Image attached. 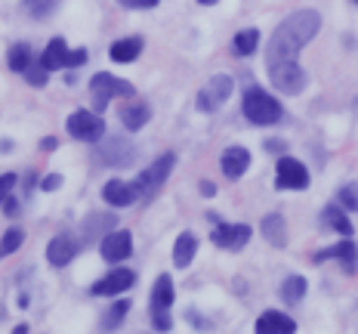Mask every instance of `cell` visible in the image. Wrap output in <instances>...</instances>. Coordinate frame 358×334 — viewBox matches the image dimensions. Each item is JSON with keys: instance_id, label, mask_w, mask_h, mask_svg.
<instances>
[{"instance_id": "cell-1", "label": "cell", "mask_w": 358, "mask_h": 334, "mask_svg": "<svg viewBox=\"0 0 358 334\" xmlns=\"http://www.w3.org/2000/svg\"><path fill=\"white\" fill-rule=\"evenodd\" d=\"M322 16L315 10H296L275 28L272 41L266 47V65H281V62H296V53L318 34Z\"/></svg>"}, {"instance_id": "cell-2", "label": "cell", "mask_w": 358, "mask_h": 334, "mask_svg": "<svg viewBox=\"0 0 358 334\" xmlns=\"http://www.w3.org/2000/svg\"><path fill=\"white\" fill-rule=\"evenodd\" d=\"M244 118H248L250 124H259V127H266V124H275L281 121V102L275 99V96H268L266 90H259V87H250L248 93H244Z\"/></svg>"}, {"instance_id": "cell-3", "label": "cell", "mask_w": 358, "mask_h": 334, "mask_svg": "<svg viewBox=\"0 0 358 334\" xmlns=\"http://www.w3.org/2000/svg\"><path fill=\"white\" fill-rule=\"evenodd\" d=\"M173 165H176V155L167 152V155H161V158L155 161L152 167H145L143 174L133 180V192H136V198L148 202L152 195H158V189L167 183V176H170V170H173Z\"/></svg>"}, {"instance_id": "cell-4", "label": "cell", "mask_w": 358, "mask_h": 334, "mask_svg": "<svg viewBox=\"0 0 358 334\" xmlns=\"http://www.w3.org/2000/svg\"><path fill=\"white\" fill-rule=\"evenodd\" d=\"M90 90H93L96 106H99V109H106L108 99H115V96H133V93H136V90H133V84H127V81L115 78V74H108V71L93 74V81H90Z\"/></svg>"}, {"instance_id": "cell-5", "label": "cell", "mask_w": 358, "mask_h": 334, "mask_svg": "<svg viewBox=\"0 0 358 334\" xmlns=\"http://www.w3.org/2000/svg\"><path fill=\"white\" fill-rule=\"evenodd\" d=\"M99 161L108 167H127L136 161V146L124 137H108L106 143L99 146Z\"/></svg>"}, {"instance_id": "cell-6", "label": "cell", "mask_w": 358, "mask_h": 334, "mask_svg": "<svg viewBox=\"0 0 358 334\" xmlns=\"http://www.w3.org/2000/svg\"><path fill=\"white\" fill-rule=\"evenodd\" d=\"M69 133L74 139H84V143H96V139H102V133H106V124H102L99 115H93V111H74L69 115Z\"/></svg>"}, {"instance_id": "cell-7", "label": "cell", "mask_w": 358, "mask_h": 334, "mask_svg": "<svg viewBox=\"0 0 358 334\" xmlns=\"http://www.w3.org/2000/svg\"><path fill=\"white\" fill-rule=\"evenodd\" d=\"M229 93H232V78H229V74H216V78H210L204 87H201V93H198V109H201V111L220 109L222 102L229 99Z\"/></svg>"}, {"instance_id": "cell-8", "label": "cell", "mask_w": 358, "mask_h": 334, "mask_svg": "<svg viewBox=\"0 0 358 334\" xmlns=\"http://www.w3.org/2000/svg\"><path fill=\"white\" fill-rule=\"evenodd\" d=\"M268 78H272V84L278 87L281 93H300L306 87V71L300 69L296 62H281V65H272L268 69Z\"/></svg>"}, {"instance_id": "cell-9", "label": "cell", "mask_w": 358, "mask_h": 334, "mask_svg": "<svg viewBox=\"0 0 358 334\" xmlns=\"http://www.w3.org/2000/svg\"><path fill=\"white\" fill-rule=\"evenodd\" d=\"M99 251L108 263H121V260H127L133 254V235L127 232V229H111L106 239H102Z\"/></svg>"}, {"instance_id": "cell-10", "label": "cell", "mask_w": 358, "mask_h": 334, "mask_svg": "<svg viewBox=\"0 0 358 334\" xmlns=\"http://www.w3.org/2000/svg\"><path fill=\"white\" fill-rule=\"evenodd\" d=\"M133 285H136L133 270H115V272H108L106 279L96 281V285L90 288V294H96V297H117V294L130 291Z\"/></svg>"}, {"instance_id": "cell-11", "label": "cell", "mask_w": 358, "mask_h": 334, "mask_svg": "<svg viewBox=\"0 0 358 334\" xmlns=\"http://www.w3.org/2000/svg\"><path fill=\"white\" fill-rule=\"evenodd\" d=\"M275 186H278V189H306V186H309V170L296 158H281Z\"/></svg>"}, {"instance_id": "cell-12", "label": "cell", "mask_w": 358, "mask_h": 334, "mask_svg": "<svg viewBox=\"0 0 358 334\" xmlns=\"http://www.w3.org/2000/svg\"><path fill=\"white\" fill-rule=\"evenodd\" d=\"M213 244L216 248H226V251H238V248H244V244L250 242V226H244V223H222V226H216L213 229Z\"/></svg>"}, {"instance_id": "cell-13", "label": "cell", "mask_w": 358, "mask_h": 334, "mask_svg": "<svg viewBox=\"0 0 358 334\" xmlns=\"http://www.w3.org/2000/svg\"><path fill=\"white\" fill-rule=\"evenodd\" d=\"M294 331L296 322L287 313H278V309H266L257 319V334H294Z\"/></svg>"}, {"instance_id": "cell-14", "label": "cell", "mask_w": 358, "mask_h": 334, "mask_svg": "<svg viewBox=\"0 0 358 334\" xmlns=\"http://www.w3.org/2000/svg\"><path fill=\"white\" fill-rule=\"evenodd\" d=\"M220 165H222V174H226L229 180H238V176L250 167V152L244 146H229L226 152H222Z\"/></svg>"}, {"instance_id": "cell-15", "label": "cell", "mask_w": 358, "mask_h": 334, "mask_svg": "<svg viewBox=\"0 0 358 334\" xmlns=\"http://www.w3.org/2000/svg\"><path fill=\"white\" fill-rule=\"evenodd\" d=\"M74 257H78V242H74L71 235H56V239L47 244V260L53 266H69Z\"/></svg>"}, {"instance_id": "cell-16", "label": "cell", "mask_w": 358, "mask_h": 334, "mask_svg": "<svg viewBox=\"0 0 358 334\" xmlns=\"http://www.w3.org/2000/svg\"><path fill=\"white\" fill-rule=\"evenodd\" d=\"M315 260H340L343 263V270L352 276V272L358 270V248L352 242H340V244H334V248H327V251H322Z\"/></svg>"}, {"instance_id": "cell-17", "label": "cell", "mask_w": 358, "mask_h": 334, "mask_svg": "<svg viewBox=\"0 0 358 334\" xmlns=\"http://www.w3.org/2000/svg\"><path fill=\"white\" fill-rule=\"evenodd\" d=\"M102 198H106L111 207H130L133 202H136V192H133V183L108 180L106 189H102Z\"/></svg>"}, {"instance_id": "cell-18", "label": "cell", "mask_w": 358, "mask_h": 334, "mask_svg": "<svg viewBox=\"0 0 358 334\" xmlns=\"http://www.w3.org/2000/svg\"><path fill=\"white\" fill-rule=\"evenodd\" d=\"M69 47H65V41L62 37H53V41L47 43V50H43V56H41V65L47 71H56V69H65L69 65Z\"/></svg>"}, {"instance_id": "cell-19", "label": "cell", "mask_w": 358, "mask_h": 334, "mask_svg": "<svg viewBox=\"0 0 358 334\" xmlns=\"http://www.w3.org/2000/svg\"><path fill=\"white\" fill-rule=\"evenodd\" d=\"M121 118H124V127L127 130H143L145 124L152 121V109H148V102L136 99V102H130V106L121 111Z\"/></svg>"}, {"instance_id": "cell-20", "label": "cell", "mask_w": 358, "mask_h": 334, "mask_svg": "<svg viewBox=\"0 0 358 334\" xmlns=\"http://www.w3.org/2000/svg\"><path fill=\"white\" fill-rule=\"evenodd\" d=\"M139 53H143V37H124V41H115L108 50V56L115 62H133Z\"/></svg>"}, {"instance_id": "cell-21", "label": "cell", "mask_w": 358, "mask_h": 334, "mask_svg": "<svg viewBox=\"0 0 358 334\" xmlns=\"http://www.w3.org/2000/svg\"><path fill=\"white\" fill-rule=\"evenodd\" d=\"M195 254H198V239L192 232H182L173 244V263L182 270V266H189L195 260Z\"/></svg>"}, {"instance_id": "cell-22", "label": "cell", "mask_w": 358, "mask_h": 334, "mask_svg": "<svg viewBox=\"0 0 358 334\" xmlns=\"http://www.w3.org/2000/svg\"><path fill=\"white\" fill-rule=\"evenodd\" d=\"M263 235L268 244H275V248H285L287 235H285V217L281 214H268L263 220Z\"/></svg>"}, {"instance_id": "cell-23", "label": "cell", "mask_w": 358, "mask_h": 334, "mask_svg": "<svg viewBox=\"0 0 358 334\" xmlns=\"http://www.w3.org/2000/svg\"><path fill=\"white\" fill-rule=\"evenodd\" d=\"M170 303H173V281L170 276H158L152 288V309H170Z\"/></svg>"}, {"instance_id": "cell-24", "label": "cell", "mask_w": 358, "mask_h": 334, "mask_svg": "<svg viewBox=\"0 0 358 334\" xmlns=\"http://www.w3.org/2000/svg\"><path fill=\"white\" fill-rule=\"evenodd\" d=\"M322 220L327 223L331 229H337L340 235H352V223H349V217L340 211L337 204H331V207H324V214H322Z\"/></svg>"}, {"instance_id": "cell-25", "label": "cell", "mask_w": 358, "mask_h": 334, "mask_svg": "<svg viewBox=\"0 0 358 334\" xmlns=\"http://www.w3.org/2000/svg\"><path fill=\"white\" fill-rule=\"evenodd\" d=\"M257 47H259V32H257V28H248V32H238L235 34L232 50H235L238 56H250Z\"/></svg>"}, {"instance_id": "cell-26", "label": "cell", "mask_w": 358, "mask_h": 334, "mask_svg": "<svg viewBox=\"0 0 358 334\" xmlns=\"http://www.w3.org/2000/svg\"><path fill=\"white\" fill-rule=\"evenodd\" d=\"M127 309H130V303L127 300H115L111 307L102 313V331H115L117 325H121V319L127 316Z\"/></svg>"}, {"instance_id": "cell-27", "label": "cell", "mask_w": 358, "mask_h": 334, "mask_svg": "<svg viewBox=\"0 0 358 334\" xmlns=\"http://www.w3.org/2000/svg\"><path fill=\"white\" fill-rule=\"evenodd\" d=\"M28 65H31V50H28V43H16V47H10V69L16 74H25Z\"/></svg>"}, {"instance_id": "cell-28", "label": "cell", "mask_w": 358, "mask_h": 334, "mask_svg": "<svg viewBox=\"0 0 358 334\" xmlns=\"http://www.w3.org/2000/svg\"><path fill=\"white\" fill-rule=\"evenodd\" d=\"M281 297H285L287 303H296L300 297H306V279H303V276L285 279V285H281Z\"/></svg>"}, {"instance_id": "cell-29", "label": "cell", "mask_w": 358, "mask_h": 334, "mask_svg": "<svg viewBox=\"0 0 358 334\" xmlns=\"http://www.w3.org/2000/svg\"><path fill=\"white\" fill-rule=\"evenodd\" d=\"M111 223H115V217H108V214H93V217H90L87 223H84V229H87V239H93V235H99L102 229H106V232H111Z\"/></svg>"}, {"instance_id": "cell-30", "label": "cell", "mask_w": 358, "mask_h": 334, "mask_svg": "<svg viewBox=\"0 0 358 334\" xmlns=\"http://www.w3.org/2000/svg\"><path fill=\"white\" fill-rule=\"evenodd\" d=\"M22 242H25V232H22L19 226H13L10 232L3 235V242H0V260H3V257H10L13 251H19V244H22Z\"/></svg>"}, {"instance_id": "cell-31", "label": "cell", "mask_w": 358, "mask_h": 334, "mask_svg": "<svg viewBox=\"0 0 358 334\" xmlns=\"http://www.w3.org/2000/svg\"><path fill=\"white\" fill-rule=\"evenodd\" d=\"M56 6H59V0H25V10L31 13L34 19H47V16H53Z\"/></svg>"}, {"instance_id": "cell-32", "label": "cell", "mask_w": 358, "mask_h": 334, "mask_svg": "<svg viewBox=\"0 0 358 334\" xmlns=\"http://www.w3.org/2000/svg\"><path fill=\"white\" fill-rule=\"evenodd\" d=\"M337 198H340V204L346 207V211H358V186L355 183L343 186V189L337 192Z\"/></svg>"}, {"instance_id": "cell-33", "label": "cell", "mask_w": 358, "mask_h": 334, "mask_svg": "<svg viewBox=\"0 0 358 334\" xmlns=\"http://www.w3.org/2000/svg\"><path fill=\"white\" fill-rule=\"evenodd\" d=\"M25 78H28V84H31V87H43V84H47V69H43L41 62H37V65H28Z\"/></svg>"}, {"instance_id": "cell-34", "label": "cell", "mask_w": 358, "mask_h": 334, "mask_svg": "<svg viewBox=\"0 0 358 334\" xmlns=\"http://www.w3.org/2000/svg\"><path fill=\"white\" fill-rule=\"evenodd\" d=\"M152 325L158 331H170V325H173V319H170V309H152Z\"/></svg>"}, {"instance_id": "cell-35", "label": "cell", "mask_w": 358, "mask_h": 334, "mask_svg": "<svg viewBox=\"0 0 358 334\" xmlns=\"http://www.w3.org/2000/svg\"><path fill=\"white\" fill-rule=\"evenodd\" d=\"M16 180H19L16 174H3V176H0V204L10 198V192H13V186H16Z\"/></svg>"}, {"instance_id": "cell-36", "label": "cell", "mask_w": 358, "mask_h": 334, "mask_svg": "<svg viewBox=\"0 0 358 334\" xmlns=\"http://www.w3.org/2000/svg\"><path fill=\"white\" fill-rule=\"evenodd\" d=\"M121 4L130 10H152V6H158V0H121Z\"/></svg>"}, {"instance_id": "cell-37", "label": "cell", "mask_w": 358, "mask_h": 334, "mask_svg": "<svg viewBox=\"0 0 358 334\" xmlns=\"http://www.w3.org/2000/svg\"><path fill=\"white\" fill-rule=\"evenodd\" d=\"M59 186H62V176H59V174H50V176H43V180H41V189H59Z\"/></svg>"}, {"instance_id": "cell-38", "label": "cell", "mask_w": 358, "mask_h": 334, "mask_svg": "<svg viewBox=\"0 0 358 334\" xmlns=\"http://www.w3.org/2000/svg\"><path fill=\"white\" fill-rule=\"evenodd\" d=\"M56 146H59V143H56V137H47V139H41V148H43V152H53Z\"/></svg>"}, {"instance_id": "cell-39", "label": "cell", "mask_w": 358, "mask_h": 334, "mask_svg": "<svg viewBox=\"0 0 358 334\" xmlns=\"http://www.w3.org/2000/svg\"><path fill=\"white\" fill-rule=\"evenodd\" d=\"M84 59H87V53H84V50H78V53H71V56H69V65H80Z\"/></svg>"}, {"instance_id": "cell-40", "label": "cell", "mask_w": 358, "mask_h": 334, "mask_svg": "<svg viewBox=\"0 0 358 334\" xmlns=\"http://www.w3.org/2000/svg\"><path fill=\"white\" fill-rule=\"evenodd\" d=\"M3 207H6V214H10V217H16L19 204H16V202H13V198H6V204H3Z\"/></svg>"}, {"instance_id": "cell-41", "label": "cell", "mask_w": 358, "mask_h": 334, "mask_svg": "<svg viewBox=\"0 0 358 334\" xmlns=\"http://www.w3.org/2000/svg\"><path fill=\"white\" fill-rule=\"evenodd\" d=\"M201 192H204V195H213L216 186H213V183H201Z\"/></svg>"}, {"instance_id": "cell-42", "label": "cell", "mask_w": 358, "mask_h": 334, "mask_svg": "<svg viewBox=\"0 0 358 334\" xmlns=\"http://www.w3.org/2000/svg\"><path fill=\"white\" fill-rule=\"evenodd\" d=\"M13 334H28V328H25V325H19V328L13 331Z\"/></svg>"}, {"instance_id": "cell-43", "label": "cell", "mask_w": 358, "mask_h": 334, "mask_svg": "<svg viewBox=\"0 0 358 334\" xmlns=\"http://www.w3.org/2000/svg\"><path fill=\"white\" fill-rule=\"evenodd\" d=\"M198 4H204V6H210V4H216V0H198Z\"/></svg>"}, {"instance_id": "cell-44", "label": "cell", "mask_w": 358, "mask_h": 334, "mask_svg": "<svg viewBox=\"0 0 358 334\" xmlns=\"http://www.w3.org/2000/svg\"><path fill=\"white\" fill-rule=\"evenodd\" d=\"M355 4H358V0H355Z\"/></svg>"}]
</instances>
